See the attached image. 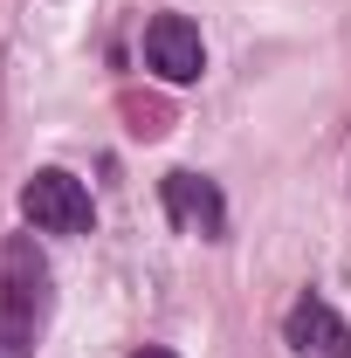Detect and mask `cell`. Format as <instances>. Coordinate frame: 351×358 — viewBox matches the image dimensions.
<instances>
[{
  "label": "cell",
  "instance_id": "obj_3",
  "mask_svg": "<svg viewBox=\"0 0 351 358\" xmlns=\"http://www.w3.org/2000/svg\"><path fill=\"white\" fill-rule=\"evenodd\" d=\"M145 69L166 76V83H193L207 69V42L186 14H152L145 21Z\"/></svg>",
  "mask_w": 351,
  "mask_h": 358
},
{
  "label": "cell",
  "instance_id": "obj_6",
  "mask_svg": "<svg viewBox=\"0 0 351 358\" xmlns=\"http://www.w3.org/2000/svg\"><path fill=\"white\" fill-rule=\"evenodd\" d=\"M131 358H173V352H166V345H145V352H131Z\"/></svg>",
  "mask_w": 351,
  "mask_h": 358
},
{
  "label": "cell",
  "instance_id": "obj_5",
  "mask_svg": "<svg viewBox=\"0 0 351 358\" xmlns=\"http://www.w3.org/2000/svg\"><path fill=\"white\" fill-rule=\"evenodd\" d=\"M282 338L303 358H351V324L331 310L324 296H303V303L289 310V324H282Z\"/></svg>",
  "mask_w": 351,
  "mask_h": 358
},
{
  "label": "cell",
  "instance_id": "obj_4",
  "mask_svg": "<svg viewBox=\"0 0 351 358\" xmlns=\"http://www.w3.org/2000/svg\"><path fill=\"white\" fill-rule=\"evenodd\" d=\"M159 193H166V214H173L186 234H220L227 227V207H220V186L200 173H166L159 179Z\"/></svg>",
  "mask_w": 351,
  "mask_h": 358
},
{
  "label": "cell",
  "instance_id": "obj_1",
  "mask_svg": "<svg viewBox=\"0 0 351 358\" xmlns=\"http://www.w3.org/2000/svg\"><path fill=\"white\" fill-rule=\"evenodd\" d=\"M42 317H48V262L28 234H14L7 255H0V358L35 352Z\"/></svg>",
  "mask_w": 351,
  "mask_h": 358
},
{
  "label": "cell",
  "instance_id": "obj_2",
  "mask_svg": "<svg viewBox=\"0 0 351 358\" xmlns=\"http://www.w3.org/2000/svg\"><path fill=\"white\" fill-rule=\"evenodd\" d=\"M21 214L42 227V234H83L89 227V193H83V179L48 166V173H35L21 186Z\"/></svg>",
  "mask_w": 351,
  "mask_h": 358
}]
</instances>
